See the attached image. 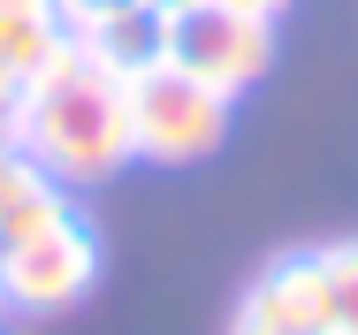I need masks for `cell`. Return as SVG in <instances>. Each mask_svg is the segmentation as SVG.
<instances>
[{
  "label": "cell",
  "mask_w": 358,
  "mask_h": 335,
  "mask_svg": "<svg viewBox=\"0 0 358 335\" xmlns=\"http://www.w3.org/2000/svg\"><path fill=\"white\" fill-rule=\"evenodd\" d=\"M130 137H138V160L191 168V160L221 152V137H229V92L176 62H145L130 69Z\"/></svg>",
  "instance_id": "3"
},
{
  "label": "cell",
  "mask_w": 358,
  "mask_h": 335,
  "mask_svg": "<svg viewBox=\"0 0 358 335\" xmlns=\"http://www.w3.org/2000/svg\"><path fill=\"white\" fill-rule=\"evenodd\" d=\"M0 145L31 152L62 191H92L107 176H122L138 160V137H130V76L92 54H76L69 38L46 54V62L23 76L15 92V122Z\"/></svg>",
  "instance_id": "1"
},
{
  "label": "cell",
  "mask_w": 358,
  "mask_h": 335,
  "mask_svg": "<svg viewBox=\"0 0 358 335\" xmlns=\"http://www.w3.org/2000/svg\"><path fill=\"white\" fill-rule=\"evenodd\" d=\"M62 38H69L62 31V0H0V69L31 76Z\"/></svg>",
  "instance_id": "7"
},
{
  "label": "cell",
  "mask_w": 358,
  "mask_h": 335,
  "mask_svg": "<svg viewBox=\"0 0 358 335\" xmlns=\"http://www.w3.org/2000/svg\"><path fill=\"white\" fill-rule=\"evenodd\" d=\"M92 282H99V236L69 199L0 236V313L15 320L69 313L76 297H92Z\"/></svg>",
  "instance_id": "2"
},
{
  "label": "cell",
  "mask_w": 358,
  "mask_h": 335,
  "mask_svg": "<svg viewBox=\"0 0 358 335\" xmlns=\"http://www.w3.org/2000/svg\"><path fill=\"white\" fill-rule=\"evenodd\" d=\"M160 62L191 69L236 99L244 84H259L275 69V23L244 15L229 0H176V8H160Z\"/></svg>",
  "instance_id": "4"
},
{
  "label": "cell",
  "mask_w": 358,
  "mask_h": 335,
  "mask_svg": "<svg viewBox=\"0 0 358 335\" xmlns=\"http://www.w3.org/2000/svg\"><path fill=\"white\" fill-rule=\"evenodd\" d=\"M62 31L76 54L122 69V76L160 62V8L152 0H62Z\"/></svg>",
  "instance_id": "5"
},
{
  "label": "cell",
  "mask_w": 358,
  "mask_h": 335,
  "mask_svg": "<svg viewBox=\"0 0 358 335\" xmlns=\"http://www.w3.org/2000/svg\"><path fill=\"white\" fill-rule=\"evenodd\" d=\"M313 267H320L328 335H358V244H328V252H313Z\"/></svg>",
  "instance_id": "9"
},
{
  "label": "cell",
  "mask_w": 358,
  "mask_h": 335,
  "mask_svg": "<svg viewBox=\"0 0 358 335\" xmlns=\"http://www.w3.org/2000/svg\"><path fill=\"white\" fill-rule=\"evenodd\" d=\"M229 335H328V305H320V267L313 252H289L259 274L236 305Z\"/></svg>",
  "instance_id": "6"
},
{
  "label": "cell",
  "mask_w": 358,
  "mask_h": 335,
  "mask_svg": "<svg viewBox=\"0 0 358 335\" xmlns=\"http://www.w3.org/2000/svg\"><path fill=\"white\" fill-rule=\"evenodd\" d=\"M229 8H244V15H267V23H275V15H282L289 0H229Z\"/></svg>",
  "instance_id": "11"
},
{
  "label": "cell",
  "mask_w": 358,
  "mask_h": 335,
  "mask_svg": "<svg viewBox=\"0 0 358 335\" xmlns=\"http://www.w3.org/2000/svg\"><path fill=\"white\" fill-rule=\"evenodd\" d=\"M69 199L31 152H15V145H0V236L8 229H23V221H38V213H54V206Z\"/></svg>",
  "instance_id": "8"
},
{
  "label": "cell",
  "mask_w": 358,
  "mask_h": 335,
  "mask_svg": "<svg viewBox=\"0 0 358 335\" xmlns=\"http://www.w3.org/2000/svg\"><path fill=\"white\" fill-rule=\"evenodd\" d=\"M15 92H23V76L0 69V137H8V122H15Z\"/></svg>",
  "instance_id": "10"
},
{
  "label": "cell",
  "mask_w": 358,
  "mask_h": 335,
  "mask_svg": "<svg viewBox=\"0 0 358 335\" xmlns=\"http://www.w3.org/2000/svg\"><path fill=\"white\" fill-rule=\"evenodd\" d=\"M152 8H176V0H152Z\"/></svg>",
  "instance_id": "12"
}]
</instances>
